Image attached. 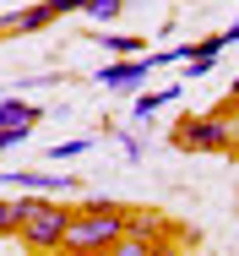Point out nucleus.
Returning a JSON list of instances; mask_svg holds the SVG:
<instances>
[{
	"instance_id": "6e6552de",
	"label": "nucleus",
	"mask_w": 239,
	"mask_h": 256,
	"mask_svg": "<svg viewBox=\"0 0 239 256\" xmlns=\"http://www.w3.org/2000/svg\"><path fill=\"white\" fill-rule=\"evenodd\" d=\"M174 93H180V88H163V93H142V88H136V104H131V120H152V114H158L163 104H174Z\"/></svg>"
},
{
	"instance_id": "f257e3e1",
	"label": "nucleus",
	"mask_w": 239,
	"mask_h": 256,
	"mask_svg": "<svg viewBox=\"0 0 239 256\" xmlns=\"http://www.w3.org/2000/svg\"><path fill=\"white\" fill-rule=\"evenodd\" d=\"M125 212L109 202H87L82 212L65 218V234H60V251H114V240L125 234Z\"/></svg>"
},
{
	"instance_id": "423d86ee",
	"label": "nucleus",
	"mask_w": 239,
	"mask_h": 256,
	"mask_svg": "<svg viewBox=\"0 0 239 256\" xmlns=\"http://www.w3.org/2000/svg\"><path fill=\"white\" fill-rule=\"evenodd\" d=\"M0 186H27V191H71L65 174H44V169H11L0 174Z\"/></svg>"
},
{
	"instance_id": "ddd939ff",
	"label": "nucleus",
	"mask_w": 239,
	"mask_h": 256,
	"mask_svg": "<svg viewBox=\"0 0 239 256\" xmlns=\"http://www.w3.org/2000/svg\"><path fill=\"white\" fill-rule=\"evenodd\" d=\"M82 11H93L98 22H109V16H120V0H87Z\"/></svg>"
},
{
	"instance_id": "9b49d317",
	"label": "nucleus",
	"mask_w": 239,
	"mask_h": 256,
	"mask_svg": "<svg viewBox=\"0 0 239 256\" xmlns=\"http://www.w3.org/2000/svg\"><path fill=\"white\" fill-rule=\"evenodd\" d=\"M87 148H93V136H71V142H54L44 153H49V164H65V158H82Z\"/></svg>"
},
{
	"instance_id": "0eeeda50",
	"label": "nucleus",
	"mask_w": 239,
	"mask_h": 256,
	"mask_svg": "<svg viewBox=\"0 0 239 256\" xmlns=\"http://www.w3.org/2000/svg\"><path fill=\"white\" fill-rule=\"evenodd\" d=\"M38 120H44L38 104H22V98H5V104H0V126H38Z\"/></svg>"
},
{
	"instance_id": "2eb2a0df",
	"label": "nucleus",
	"mask_w": 239,
	"mask_h": 256,
	"mask_svg": "<svg viewBox=\"0 0 239 256\" xmlns=\"http://www.w3.org/2000/svg\"><path fill=\"white\" fill-rule=\"evenodd\" d=\"M229 93H234V98H239V82H234V88H229Z\"/></svg>"
},
{
	"instance_id": "1a4fd4ad",
	"label": "nucleus",
	"mask_w": 239,
	"mask_h": 256,
	"mask_svg": "<svg viewBox=\"0 0 239 256\" xmlns=\"http://www.w3.org/2000/svg\"><path fill=\"white\" fill-rule=\"evenodd\" d=\"M87 38H98L109 54H147V44H142V38H131V33H98V28H93Z\"/></svg>"
},
{
	"instance_id": "39448f33",
	"label": "nucleus",
	"mask_w": 239,
	"mask_h": 256,
	"mask_svg": "<svg viewBox=\"0 0 239 256\" xmlns=\"http://www.w3.org/2000/svg\"><path fill=\"white\" fill-rule=\"evenodd\" d=\"M152 76V60H120V66H98V88H142Z\"/></svg>"
},
{
	"instance_id": "4468645a",
	"label": "nucleus",
	"mask_w": 239,
	"mask_h": 256,
	"mask_svg": "<svg viewBox=\"0 0 239 256\" xmlns=\"http://www.w3.org/2000/svg\"><path fill=\"white\" fill-rule=\"evenodd\" d=\"M223 44H239V22H234V28H229V33H223Z\"/></svg>"
},
{
	"instance_id": "9d476101",
	"label": "nucleus",
	"mask_w": 239,
	"mask_h": 256,
	"mask_svg": "<svg viewBox=\"0 0 239 256\" xmlns=\"http://www.w3.org/2000/svg\"><path fill=\"white\" fill-rule=\"evenodd\" d=\"M22 202H27V196H0V240L16 234V224H22Z\"/></svg>"
},
{
	"instance_id": "f03ea898",
	"label": "nucleus",
	"mask_w": 239,
	"mask_h": 256,
	"mask_svg": "<svg viewBox=\"0 0 239 256\" xmlns=\"http://www.w3.org/2000/svg\"><path fill=\"white\" fill-rule=\"evenodd\" d=\"M65 207L44 202V196H27L22 202V224H16V240L33 246V251H60V234H65Z\"/></svg>"
},
{
	"instance_id": "f8f14e48",
	"label": "nucleus",
	"mask_w": 239,
	"mask_h": 256,
	"mask_svg": "<svg viewBox=\"0 0 239 256\" xmlns=\"http://www.w3.org/2000/svg\"><path fill=\"white\" fill-rule=\"evenodd\" d=\"M33 136V126H0V153H11V148H22Z\"/></svg>"
},
{
	"instance_id": "20e7f679",
	"label": "nucleus",
	"mask_w": 239,
	"mask_h": 256,
	"mask_svg": "<svg viewBox=\"0 0 239 256\" xmlns=\"http://www.w3.org/2000/svg\"><path fill=\"white\" fill-rule=\"evenodd\" d=\"M87 0H38V6H27V11H5L0 16V38L11 33V38H22V33H38L49 28L54 16H65V11H82Z\"/></svg>"
},
{
	"instance_id": "7ed1b4c3",
	"label": "nucleus",
	"mask_w": 239,
	"mask_h": 256,
	"mask_svg": "<svg viewBox=\"0 0 239 256\" xmlns=\"http://www.w3.org/2000/svg\"><path fill=\"white\" fill-rule=\"evenodd\" d=\"M174 142H180L185 153H229V148H234V126H229L223 114H185V120L174 126Z\"/></svg>"
}]
</instances>
